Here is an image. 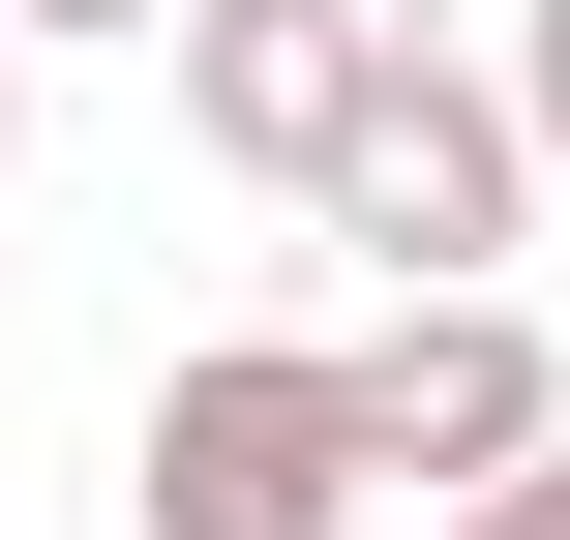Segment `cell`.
Returning a JSON list of instances; mask_svg holds the SVG:
<instances>
[{
	"instance_id": "1",
	"label": "cell",
	"mask_w": 570,
	"mask_h": 540,
	"mask_svg": "<svg viewBox=\"0 0 570 540\" xmlns=\"http://www.w3.org/2000/svg\"><path fill=\"white\" fill-rule=\"evenodd\" d=\"M361 481H391V451H361V361H331V331H210V361L150 391V451H120L150 540H361Z\"/></svg>"
},
{
	"instance_id": "2",
	"label": "cell",
	"mask_w": 570,
	"mask_h": 540,
	"mask_svg": "<svg viewBox=\"0 0 570 540\" xmlns=\"http://www.w3.org/2000/svg\"><path fill=\"white\" fill-rule=\"evenodd\" d=\"M511 210H541V90H481V60H391V120L331 150V240H361L391 301H481V271H511Z\"/></svg>"
},
{
	"instance_id": "3",
	"label": "cell",
	"mask_w": 570,
	"mask_h": 540,
	"mask_svg": "<svg viewBox=\"0 0 570 540\" xmlns=\"http://www.w3.org/2000/svg\"><path fill=\"white\" fill-rule=\"evenodd\" d=\"M421 0H180V150H240L271 210H331V150L391 120Z\"/></svg>"
},
{
	"instance_id": "4",
	"label": "cell",
	"mask_w": 570,
	"mask_h": 540,
	"mask_svg": "<svg viewBox=\"0 0 570 540\" xmlns=\"http://www.w3.org/2000/svg\"><path fill=\"white\" fill-rule=\"evenodd\" d=\"M361 451H391L421 511H481V481L570 451V361L511 331V301H391V331H361Z\"/></svg>"
},
{
	"instance_id": "5",
	"label": "cell",
	"mask_w": 570,
	"mask_h": 540,
	"mask_svg": "<svg viewBox=\"0 0 570 540\" xmlns=\"http://www.w3.org/2000/svg\"><path fill=\"white\" fill-rule=\"evenodd\" d=\"M511 90H541V180H570V0H541V30H511Z\"/></svg>"
},
{
	"instance_id": "6",
	"label": "cell",
	"mask_w": 570,
	"mask_h": 540,
	"mask_svg": "<svg viewBox=\"0 0 570 540\" xmlns=\"http://www.w3.org/2000/svg\"><path fill=\"white\" fill-rule=\"evenodd\" d=\"M451 540H570V451H541V481H481V511H451Z\"/></svg>"
},
{
	"instance_id": "7",
	"label": "cell",
	"mask_w": 570,
	"mask_h": 540,
	"mask_svg": "<svg viewBox=\"0 0 570 540\" xmlns=\"http://www.w3.org/2000/svg\"><path fill=\"white\" fill-rule=\"evenodd\" d=\"M0 30H180V0H0Z\"/></svg>"
},
{
	"instance_id": "8",
	"label": "cell",
	"mask_w": 570,
	"mask_h": 540,
	"mask_svg": "<svg viewBox=\"0 0 570 540\" xmlns=\"http://www.w3.org/2000/svg\"><path fill=\"white\" fill-rule=\"evenodd\" d=\"M0 150H30V30H0Z\"/></svg>"
}]
</instances>
